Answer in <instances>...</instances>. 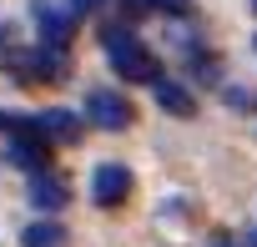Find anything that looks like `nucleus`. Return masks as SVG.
Masks as SVG:
<instances>
[{"instance_id":"1","label":"nucleus","mask_w":257,"mask_h":247,"mask_svg":"<svg viewBox=\"0 0 257 247\" xmlns=\"http://www.w3.org/2000/svg\"><path fill=\"white\" fill-rule=\"evenodd\" d=\"M101 46H106V56H111V66H116V76L121 81H162V66H157V56L132 36V31H101Z\"/></svg>"},{"instance_id":"2","label":"nucleus","mask_w":257,"mask_h":247,"mask_svg":"<svg viewBox=\"0 0 257 247\" xmlns=\"http://www.w3.org/2000/svg\"><path fill=\"white\" fill-rule=\"evenodd\" d=\"M86 121H96V127H106V132H126L137 121V111H132V101H126L121 91H91L86 96Z\"/></svg>"},{"instance_id":"3","label":"nucleus","mask_w":257,"mask_h":247,"mask_svg":"<svg viewBox=\"0 0 257 247\" xmlns=\"http://www.w3.org/2000/svg\"><path fill=\"white\" fill-rule=\"evenodd\" d=\"M91 192H96V202H101V207H121L126 197H132V172H126L121 162H106V167H96Z\"/></svg>"},{"instance_id":"4","label":"nucleus","mask_w":257,"mask_h":247,"mask_svg":"<svg viewBox=\"0 0 257 247\" xmlns=\"http://www.w3.org/2000/svg\"><path fill=\"white\" fill-rule=\"evenodd\" d=\"M36 16H41V41H46V46H66V41H71V31H76L71 0H66V6H41Z\"/></svg>"},{"instance_id":"5","label":"nucleus","mask_w":257,"mask_h":247,"mask_svg":"<svg viewBox=\"0 0 257 247\" xmlns=\"http://www.w3.org/2000/svg\"><path fill=\"white\" fill-rule=\"evenodd\" d=\"M36 132H41L46 142H66V147H71V142H81V121H76L71 111H41V116H36Z\"/></svg>"},{"instance_id":"6","label":"nucleus","mask_w":257,"mask_h":247,"mask_svg":"<svg viewBox=\"0 0 257 247\" xmlns=\"http://www.w3.org/2000/svg\"><path fill=\"white\" fill-rule=\"evenodd\" d=\"M66 197H71V192H66V182H61V177H51V172H36V177H31V202H36L41 212L66 207Z\"/></svg>"},{"instance_id":"7","label":"nucleus","mask_w":257,"mask_h":247,"mask_svg":"<svg viewBox=\"0 0 257 247\" xmlns=\"http://www.w3.org/2000/svg\"><path fill=\"white\" fill-rule=\"evenodd\" d=\"M157 106L162 111H172V116H197V96L187 91V86H177V81H157Z\"/></svg>"},{"instance_id":"8","label":"nucleus","mask_w":257,"mask_h":247,"mask_svg":"<svg viewBox=\"0 0 257 247\" xmlns=\"http://www.w3.org/2000/svg\"><path fill=\"white\" fill-rule=\"evenodd\" d=\"M21 247H66V227H56V222H36V227L21 232Z\"/></svg>"},{"instance_id":"9","label":"nucleus","mask_w":257,"mask_h":247,"mask_svg":"<svg viewBox=\"0 0 257 247\" xmlns=\"http://www.w3.org/2000/svg\"><path fill=\"white\" fill-rule=\"evenodd\" d=\"M101 6H106V0H71V11H76V16H91V11H101Z\"/></svg>"},{"instance_id":"10","label":"nucleus","mask_w":257,"mask_h":247,"mask_svg":"<svg viewBox=\"0 0 257 247\" xmlns=\"http://www.w3.org/2000/svg\"><path fill=\"white\" fill-rule=\"evenodd\" d=\"M157 6L172 11V16H187V11H192V0H157Z\"/></svg>"},{"instance_id":"11","label":"nucleus","mask_w":257,"mask_h":247,"mask_svg":"<svg viewBox=\"0 0 257 247\" xmlns=\"http://www.w3.org/2000/svg\"><path fill=\"white\" fill-rule=\"evenodd\" d=\"M6 121H11V116H0V127H6Z\"/></svg>"},{"instance_id":"12","label":"nucleus","mask_w":257,"mask_h":247,"mask_svg":"<svg viewBox=\"0 0 257 247\" xmlns=\"http://www.w3.org/2000/svg\"><path fill=\"white\" fill-rule=\"evenodd\" d=\"M252 11H257V0H252Z\"/></svg>"},{"instance_id":"13","label":"nucleus","mask_w":257,"mask_h":247,"mask_svg":"<svg viewBox=\"0 0 257 247\" xmlns=\"http://www.w3.org/2000/svg\"><path fill=\"white\" fill-rule=\"evenodd\" d=\"M222 247H227V242H222Z\"/></svg>"},{"instance_id":"14","label":"nucleus","mask_w":257,"mask_h":247,"mask_svg":"<svg viewBox=\"0 0 257 247\" xmlns=\"http://www.w3.org/2000/svg\"><path fill=\"white\" fill-rule=\"evenodd\" d=\"M252 242H257V237H252Z\"/></svg>"}]
</instances>
